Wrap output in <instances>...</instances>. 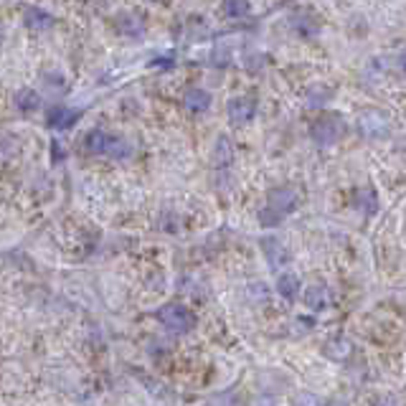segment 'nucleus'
Segmentation results:
<instances>
[{
    "instance_id": "f8f14e48",
    "label": "nucleus",
    "mask_w": 406,
    "mask_h": 406,
    "mask_svg": "<svg viewBox=\"0 0 406 406\" xmlns=\"http://www.w3.org/2000/svg\"><path fill=\"white\" fill-rule=\"evenodd\" d=\"M353 353V343L348 338H333L325 343V356L333 360H345Z\"/></svg>"
},
{
    "instance_id": "5701e85b",
    "label": "nucleus",
    "mask_w": 406,
    "mask_h": 406,
    "mask_svg": "<svg viewBox=\"0 0 406 406\" xmlns=\"http://www.w3.org/2000/svg\"><path fill=\"white\" fill-rule=\"evenodd\" d=\"M328 406H348V404H345V401H330Z\"/></svg>"
},
{
    "instance_id": "ddd939ff",
    "label": "nucleus",
    "mask_w": 406,
    "mask_h": 406,
    "mask_svg": "<svg viewBox=\"0 0 406 406\" xmlns=\"http://www.w3.org/2000/svg\"><path fill=\"white\" fill-rule=\"evenodd\" d=\"M297 289H300V277H297L295 272L280 274V280H277V292H280L284 300H295Z\"/></svg>"
},
{
    "instance_id": "4468645a",
    "label": "nucleus",
    "mask_w": 406,
    "mask_h": 406,
    "mask_svg": "<svg viewBox=\"0 0 406 406\" xmlns=\"http://www.w3.org/2000/svg\"><path fill=\"white\" fill-rule=\"evenodd\" d=\"M39 104H41V97L33 89H21V92L16 94V107L21 112H33V110H39Z\"/></svg>"
},
{
    "instance_id": "7ed1b4c3",
    "label": "nucleus",
    "mask_w": 406,
    "mask_h": 406,
    "mask_svg": "<svg viewBox=\"0 0 406 406\" xmlns=\"http://www.w3.org/2000/svg\"><path fill=\"white\" fill-rule=\"evenodd\" d=\"M356 125H358V133L363 135V137L376 140V137H386V135H389L391 117L381 110H366L358 115Z\"/></svg>"
},
{
    "instance_id": "6ab92c4d",
    "label": "nucleus",
    "mask_w": 406,
    "mask_h": 406,
    "mask_svg": "<svg viewBox=\"0 0 406 406\" xmlns=\"http://www.w3.org/2000/svg\"><path fill=\"white\" fill-rule=\"evenodd\" d=\"M224 10H226V16L239 18V16H244V13L249 10V0H226Z\"/></svg>"
},
{
    "instance_id": "a211bd4d",
    "label": "nucleus",
    "mask_w": 406,
    "mask_h": 406,
    "mask_svg": "<svg viewBox=\"0 0 406 406\" xmlns=\"http://www.w3.org/2000/svg\"><path fill=\"white\" fill-rule=\"evenodd\" d=\"M119 31L127 33V36H140V33H142V21H137V18H133V16L119 18Z\"/></svg>"
},
{
    "instance_id": "1a4fd4ad",
    "label": "nucleus",
    "mask_w": 406,
    "mask_h": 406,
    "mask_svg": "<svg viewBox=\"0 0 406 406\" xmlns=\"http://www.w3.org/2000/svg\"><path fill=\"white\" fill-rule=\"evenodd\" d=\"M23 21L31 31H48L56 23V18L48 10H41L39 6H26L23 8Z\"/></svg>"
},
{
    "instance_id": "2eb2a0df",
    "label": "nucleus",
    "mask_w": 406,
    "mask_h": 406,
    "mask_svg": "<svg viewBox=\"0 0 406 406\" xmlns=\"http://www.w3.org/2000/svg\"><path fill=\"white\" fill-rule=\"evenodd\" d=\"M213 157H216V165H219V168H229V165H231V157H234V150H231V140H226V137H219Z\"/></svg>"
},
{
    "instance_id": "f03ea898",
    "label": "nucleus",
    "mask_w": 406,
    "mask_h": 406,
    "mask_svg": "<svg viewBox=\"0 0 406 406\" xmlns=\"http://www.w3.org/2000/svg\"><path fill=\"white\" fill-rule=\"evenodd\" d=\"M157 320H160L163 328L173 330V333H188V330L195 328V315L178 302L163 304V307L157 310Z\"/></svg>"
},
{
    "instance_id": "9b49d317",
    "label": "nucleus",
    "mask_w": 406,
    "mask_h": 406,
    "mask_svg": "<svg viewBox=\"0 0 406 406\" xmlns=\"http://www.w3.org/2000/svg\"><path fill=\"white\" fill-rule=\"evenodd\" d=\"M183 104H186L188 112H206L211 107V94L206 89H188L186 97H183Z\"/></svg>"
},
{
    "instance_id": "aec40b11",
    "label": "nucleus",
    "mask_w": 406,
    "mask_h": 406,
    "mask_svg": "<svg viewBox=\"0 0 406 406\" xmlns=\"http://www.w3.org/2000/svg\"><path fill=\"white\" fill-rule=\"evenodd\" d=\"M44 79H46V86H48V89H54V92H61L64 84H66L59 71H48V74H44Z\"/></svg>"
},
{
    "instance_id": "0eeeda50",
    "label": "nucleus",
    "mask_w": 406,
    "mask_h": 406,
    "mask_svg": "<svg viewBox=\"0 0 406 406\" xmlns=\"http://www.w3.org/2000/svg\"><path fill=\"white\" fill-rule=\"evenodd\" d=\"M262 249H264V257L274 272H277V269H284V267L289 264V249L277 239V236H264V239H262Z\"/></svg>"
},
{
    "instance_id": "20e7f679",
    "label": "nucleus",
    "mask_w": 406,
    "mask_h": 406,
    "mask_svg": "<svg viewBox=\"0 0 406 406\" xmlns=\"http://www.w3.org/2000/svg\"><path fill=\"white\" fill-rule=\"evenodd\" d=\"M313 140L320 145V148H330V145H336L340 137L345 135V122L338 115H330V117H320L318 122L313 125Z\"/></svg>"
},
{
    "instance_id": "39448f33",
    "label": "nucleus",
    "mask_w": 406,
    "mask_h": 406,
    "mask_svg": "<svg viewBox=\"0 0 406 406\" xmlns=\"http://www.w3.org/2000/svg\"><path fill=\"white\" fill-rule=\"evenodd\" d=\"M267 209L277 213L280 219H284L287 213H292L297 209V193L292 188H274V191H269Z\"/></svg>"
},
{
    "instance_id": "412c9836",
    "label": "nucleus",
    "mask_w": 406,
    "mask_h": 406,
    "mask_svg": "<svg viewBox=\"0 0 406 406\" xmlns=\"http://www.w3.org/2000/svg\"><path fill=\"white\" fill-rule=\"evenodd\" d=\"M295 406H322V401L315 394H310V391H302V394H297Z\"/></svg>"
},
{
    "instance_id": "6e6552de",
    "label": "nucleus",
    "mask_w": 406,
    "mask_h": 406,
    "mask_svg": "<svg viewBox=\"0 0 406 406\" xmlns=\"http://www.w3.org/2000/svg\"><path fill=\"white\" fill-rule=\"evenodd\" d=\"M81 117V112L74 110V107H64V104H56L46 112V125L54 127V130H69L74 127V122Z\"/></svg>"
},
{
    "instance_id": "f257e3e1",
    "label": "nucleus",
    "mask_w": 406,
    "mask_h": 406,
    "mask_svg": "<svg viewBox=\"0 0 406 406\" xmlns=\"http://www.w3.org/2000/svg\"><path fill=\"white\" fill-rule=\"evenodd\" d=\"M84 145L94 155H110L115 160H125V157L133 155V145L130 142L117 137V135L104 133V130H92L84 137Z\"/></svg>"
},
{
    "instance_id": "4be33fe9",
    "label": "nucleus",
    "mask_w": 406,
    "mask_h": 406,
    "mask_svg": "<svg viewBox=\"0 0 406 406\" xmlns=\"http://www.w3.org/2000/svg\"><path fill=\"white\" fill-rule=\"evenodd\" d=\"M376 406H396V398L389 396V394H386V396H378V401H376Z\"/></svg>"
},
{
    "instance_id": "dca6fc26",
    "label": "nucleus",
    "mask_w": 406,
    "mask_h": 406,
    "mask_svg": "<svg viewBox=\"0 0 406 406\" xmlns=\"http://www.w3.org/2000/svg\"><path fill=\"white\" fill-rule=\"evenodd\" d=\"M356 203H358V209H363L366 213H374L378 209V201H376V193L371 188H360L358 193H356Z\"/></svg>"
},
{
    "instance_id": "b1692460",
    "label": "nucleus",
    "mask_w": 406,
    "mask_h": 406,
    "mask_svg": "<svg viewBox=\"0 0 406 406\" xmlns=\"http://www.w3.org/2000/svg\"><path fill=\"white\" fill-rule=\"evenodd\" d=\"M0 39H3V26H0Z\"/></svg>"
},
{
    "instance_id": "f3484780",
    "label": "nucleus",
    "mask_w": 406,
    "mask_h": 406,
    "mask_svg": "<svg viewBox=\"0 0 406 406\" xmlns=\"http://www.w3.org/2000/svg\"><path fill=\"white\" fill-rule=\"evenodd\" d=\"M330 89H325V86H313L310 92H307V107H322L325 102L330 99Z\"/></svg>"
},
{
    "instance_id": "9d476101",
    "label": "nucleus",
    "mask_w": 406,
    "mask_h": 406,
    "mask_svg": "<svg viewBox=\"0 0 406 406\" xmlns=\"http://www.w3.org/2000/svg\"><path fill=\"white\" fill-rule=\"evenodd\" d=\"M304 304L315 313H322L330 304V289L325 284H310L304 289Z\"/></svg>"
},
{
    "instance_id": "423d86ee",
    "label": "nucleus",
    "mask_w": 406,
    "mask_h": 406,
    "mask_svg": "<svg viewBox=\"0 0 406 406\" xmlns=\"http://www.w3.org/2000/svg\"><path fill=\"white\" fill-rule=\"evenodd\" d=\"M254 112H257V102L251 99V97H234L226 104V115L236 127L246 125L254 117Z\"/></svg>"
}]
</instances>
